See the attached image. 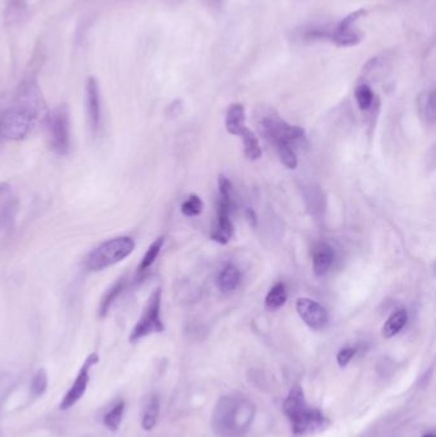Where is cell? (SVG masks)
Masks as SVG:
<instances>
[{
	"mask_svg": "<svg viewBox=\"0 0 436 437\" xmlns=\"http://www.w3.org/2000/svg\"><path fill=\"white\" fill-rule=\"evenodd\" d=\"M407 321H408V314L406 309H398L396 312H393L382 326V336L387 339L396 336L407 325Z\"/></svg>",
	"mask_w": 436,
	"mask_h": 437,
	"instance_id": "obj_16",
	"label": "cell"
},
{
	"mask_svg": "<svg viewBox=\"0 0 436 437\" xmlns=\"http://www.w3.org/2000/svg\"><path fill=\"white\" fill-rule=\"evenodd\" d=\"M231 202L232 198H218V226L215 232L212 233V240L220 245H226L232 240L234 232L232 221L229 218Z\"/></svg>",
	"mask_w": 436,
	"mask_h": 437,
	"instance_id": "obj_10",
	"label": "cell"
},
{
	"mask_svg": "<svg viewBox=\"0 0 436 437\" xmlns=\"http://www.w3.org/2000/svg\"><path fill=\"white\" fill-rule=\"evenodd\" d=\"M356 355L355 348H343L339 350L337 355V361L341 367H346L348 363L352 361V358Z\"/></svg>",
	"mask_w": 436,
	"mask_h": 437,
	"instance_id": "obj_26",
	"label": "cell"
},
{
	"mask_svg": "<svg viewBox=\"0 0 436 437\" xmlns=\"http://www.w3.org/2000/svg\"><path fill=\"white\" fill-rule=\"evenodd\" d=\"M246 216H247V220L250 221L251 226H258V216H256V214H255L253 209H247V210H246Z\"/></svg>",
	"mask_w": 436,
	"mask_h": 437,
	"instance_id": "obj_27",
	"label": "cell"
},
{
	"mask_svg": "<svg viewBox=\"0 0 436 437\" xmlns=\"http://www.w3.org/2000/svg\"><path fill=\"white\" fill-rule=\"evenodd\" d=\"M418 113L426 124L432 125L436 118V96L434 90L423 91L417 99Z\"/></svg>",
	"mask_w": 436,
	"mask_h": 437,
	"instance_id": "obj_13",
	"label": "cell"
},
{
	"mask_svg": "<svg viewBox=\"0 0 436 437\" xmlns=\"http://www.w3.org/2000/svg\"><path fill=\"white\" fill-rule=\"evenodd\" d=\"M127 285V281L126 278H121L111 285L108 288V290L102 295V301H100V306H99V317L102 319L105 317L108 312L110 311L111 306L116 303V300L119 298V295L123 293V290L126 289Z\"/></svg>",
	"mask_w": 436,
	"mask_h": 437,
	"instance_id": "obj_15",
	"label": "cell"
},
{
	"mask_svg": "<svg viewBox=\"0 0 436 437\" xmlns=\"http://www.w3.org/2000/svg\"><path fill=\"white\" fill-rule=\"evenodd\" d=\"M207 1H209L210 4H215V3H217V1H219V0H207Z\"/></svg>",
	"mask_w": 436,
	"mask_h": 437,
	"instance_id": "obj_30",
	"label": "cell"
},
{
	"mask_svg": "<svg viewBox=\"0 0 436 437\" xmlns=\"http://www.w3.org/2000/svg\"><path fill=\"white\" fill-rule=\"evenodd\" d=\"M335 253L333 247L327 243H319L314 250V273L316 276H324L334 262Z\"/></svg>",
	"mask_w": 436,
	"mask_h": 437,
	"instance_id": "obj_11",
	"label": "cell"
},
{
	"mask_svg": "<svg viewBox=\"0 0 436 437\" xmlns=\"http://www.w3.org/2000/svg\"><path fill=\"white\" fill-rule=\"evenodd\" d=\"M239 137L242 138L243 141V146H245V155L248 160H258L261 157V147H260L259 140L258 137L253 135L251 130L248 128H246Z\"/></svg>",
	"mask_w": 436,
	"mask_h": 437,
	"instance_id": "obj_19",
	"label": "cell"
},
{
	"mask_svg": "<svg viewBox=\"0 0 436 437\" xmlns=\"http://www.w3.org/2000/svg\"><path fill=\"white\" fill-rule=\"evenodd\" d=\"M159 399L157 396H151L149 402L146 404L143 414V429L146 431H151L157 424V417H159Z\"/></svg>",
	"mask_w": 436,
	"mask_h": 437,
	"instance_id": "obj_20",
	"label": "cell"
},
{
	"mask_svg": "<svg viewBox=\"0 0 436 437\" xmlns=\"http://www.w3.org/2000/svg\"><path fill=\"white\" fill-rule=\"evenodd\" d=\"M35 111L28 105L16 106L0 116V138L18 141L28 136L32 127Z\"/></svg>",
	"mask_w": 436,
	"mask_h": 437,
	"instance_id": "obj_5",
	"label": "cell"
},
{
	"mask_svg": "<svg viewBox=\"0 0 436 437\" xmlns=\"http://www.w3.org/2000/svg\"><path fill=\"white\" fill-rule=\"evenodd\" d=\"M356 100L357 104L360 106L361 110H368L373 106L374 103V92L371 87L366 85V83H362L360 86H357V89L355 91Z\"/></svg>",
	"mask_w": 436,
	"mask_h": 437,
	"instance_id": "obj_22",
	"label": "cell"
},
{
	"mask_svg": "<svg viewBox=\"0 0 436 437\" xmlns=\"http://www.w3.org/2000/svg\"><path fill=\"white\" fill-rule=\"evenodd\" d=\"M277 149H278V154H279L280 161L283 163V165H286L288 169H296L298 165V160H297L296 152L292 149V144H277Z\"/></svg>",
	"mask_w": 436,
	"mask_h": 437,
	"instance_id": "obj_24",
	"label": "cell"
},
{
	"mask_svg": "<svg viewBox=\"0 0 436 437\" xmlns=\"http://www.w3.org/2000/svg\"><path fill=\"white\" fill-rule=\"evenodd\" d=\"M202 209H204V202L201 198L198 197V195L188 196L181 206V211L188 218L198 216L202 212Z\"/></svg>",
	"mask_w": 436,
	"mask_h": 437,
	"instance_id": "obj_23",
	"label": "cell"
},
{
	"mask_svg": "<svg viewBox=\"0 0 436 437\" xmlns=\"http://www.w3.org/2000/svg\"><path fill=\"white\" fill-rule=\"evenodd\" d=\"M48 374L44 369H40L36 375L32 378V383H31V393L35 398H39V396L45 394V391L48 389Z\"/></svg>",
	"mask_w": 436,
	"mask_h": 437,
	"instance_id": "obj_25",
	"label": "cell"
},
{
	"mask_svg": "<svg viewBox=\"0 0 436 437\" xmlns=\"http://www.w3.org/2000/svg\"><path fill=\"white\" fill-rule=\"evenodd\" d=\"M97 362H99L97 353H91L86 358V361L82 364L78 375L75 377V383L71 386L68 393L61 399V405H59L61 410H69L81 400V398L85 395V393L87 390V385L90 383V369L91 367H94Z\"/></svg>",
	"mask_w": 436,
	"mask_h": 437,
	"instance_id": "obj_7",
	"label": "cell"
},
{
	"mask_svg": "<svg viewBox=\"0 0 436 437\" xmlns=\"http://www.w3.org/2000/svg\"><path fill=\"white\" fill-rule=\"evenodd\" d=\"M162 288H157L152 293L150 294L149 300L146 302V306L143 308V314L140 317V320L135 325V328H132L130 334V342L137 343L143 338L149 336L151 334H157V333H163L164 324L162 321Z\"/></svg>",
	"mask_w": 436,
	"mask_h": 437,
	"instance_id": "obj_3",
	"label": "cell"
},
{
	"mask_svg": "<svg viewBox=\"0 0 436 437\" xmlns=\"http://www.w3.org/2000/svg\"><path fill=\"white\" fill-rule=\"evenodd\" d=\"M9 188H11V185H8V183H0V196L7 193L9 191Z\"/></svg>",
	"mask_w": 436,
	"mask_h": 437,
	"instance_id": "obj_28",
	"label": "cell"
},
{
	"mask_svg": "<svg viewBox=\"0 0 436 437\" xmlns=\"http://www.w3.org/2000/svg\"><path fill=\"white\" fill-rule=\"evenodd\" d=\"M286 302V285L283 283H277L266 295L265 306L270 311H277L284 306Z\"/></svg>",
	"mask_w": 436,
	"mask_h": 437,
	"instance_id": "obj_17",
	"label": "cell"
},
{
	"mask_svg": "<svg viewBox=\"0 0 436 437\" xmlns=\"http://www.w3.org/2000/svg\"><path fill=\"white\" fill-rule=\"evenodd\" d=\"M423 437H435V435L434 433H428V435H423Z\"/></svg>",
	"mask_w": 436,
	"mask_h": 437,
	"instance_id": "obj_29",
	"label": "cell"
},
{
	"mask_svg": "<svg viewBox=\"0 0 436 437\" xmlns=\"http://www.w3.org/2000/svg\"><path fill=\"white\" fill-rule=\"evenodd\" d=\"M136 243L133 238L122 235L107 240L92 250L82 261V266L87 271H102L127 259L133 252Z\"/></svg>",
	"mask_w": 436,
	"mask_h": 437,
	"instance_id": "obj_2",
	"label": "cell"
},
{
	"mask_svg": "<svg viewBox=\"0 0 436 437\" xmlns=\"http://www.w3.org/2000/svg\"><path fill=\"white\" fill-rule=\"evenodd\" d=\"M225 128L231 133L239 136L246 127V111L243 105L241 104H232L225 116Z\"/></svg>",
	"mask_w": 436,
	"mask_h": 437,
	"instance_id": "obj_12",
	"label": "cell"
},
{
	"mask_svg": "<svg viewBox=\"0 0 436 437\" xmlns=\"http://www.w3.org/2000/svg\"><path fill=\"white\" fill-rule=\"evenodd\" d=\"M296 308L301 319L308 328L321 330L327 326L329 322V314L320 303L313 301L310 298H300L296 303Z\"/></svg>",
	"mask_w": 436,
	"mask_h": 437,
	"instance_id": "obj_8",
	"label": "cell"
},
{
	"mask_svg": "<svg viewBox=\"0 0 436 437\" xmlns=\"http://www.w3.org/2000/svg\"><path fill=\"white\" fill-rule=\"evenodd\" d=\"M239 281H241V273H239L238 269L232 265V264H228L225 265L222 271L219 273L218 287L223 293H231L233 290H236L239 285Z\"/></svg>",
	"mask_w": 436,
	"mask_h": 437,
	"instance_id": "obj_14",
	"label": "cell"
},
{
	"mask_svg": "<svg viewBox=\"0 0 436 437\" xmlns=\"http://www.w3.org/2000/svg\"><path fill=\"white\" fill-rule=\"evenodd\" d=\"M48 127L49 144L56 155H67L71 147V122L67 105L55 108L47 119Z\"/></svg>",
	"mask_w": 436,
	"mask_h": 437,
	"instance_id": "obj_4",
	"label": "cell"
},
{
	"mask_svg": "<svg viewBox=\"0 0 436 437\" xmlns=\"http://www.w3.org/2000/svg\"><path fill=\"white\" fill-rule=\"evenodd\" d=\"M164 242H165V237L162 235V237H159V238H157L151 243V246L149 247V250L146 251L143 260H141V264L138 265L137 273H145L147 269H150L152 266V264L157 261V256H159V253H160L162 248H163Z\"/></svg>",
	"mask_w": 436,
	"mask_h": 437,
	"instance_id": "obj_18",
	"label": "cell"
},
{
	"mask_svg": "<svg viewBox=\"0 0 436 437\" xmlns=\"http://www.w3.org/2000/svg\"><path fill=\"white\" fill-rule=\"evenodd\" d=\"M126 403L121 400L119 403L114 405L111 410L104 417V424L110 431H116L122 424L123 413H124Z\"/></svg>",
	"mask_w": 436,
	"mask_h": 437,
	"instance_id": "obj_21",
	"label": "cell"
},
{
	"mask_svg": "<svg viewBox=\"0 0 436 437\" xmlns=\"http://www.w3.org/2000/svg\"><path fill=\"white\" fill-rule=\"evenodd\" d=\"M283 410L296 435H308L324 430L329 424L327 417L311 407L300 386H294L286 396Z\"/></svg>",
	"mask_w": 436,
	"mask_h": 437,
	"instance_id": "obj_1",
	"label": "cell"
},
{
	"mask_svg": "<svg viewBox=\"0 0 436 437\" xmlns=\"http://www.w3.org/2000/svg\"><path fill=\"white\" fill-rule=\"evenodd\" d=\"M86 108L89 116L90 127L96 135L102 127V103H100V90L94 77H90L86 85Z\"/></svg>",
	"mask_w": 436,
	"mask_h": 437,
	"instance_id": "obj_9",
	"label": "cell"
},
{
	"mask_svg": "<svg viewBox=\"0 0 436 437\" xmlns=\"http://www.w3.org/2000/svg\"><path fill=\"white\" fill-rule=\"evenodd\" d=\"M261 132L275 146L279 144H292L305 137V130L298 125H291L279 116L270 114L262 118Z\"/></svg>",
	"mask_w": 436,
	"mask_h": 437,
	"instance_id": "obj_6",
	"label": "cell"
}]
</instances>
